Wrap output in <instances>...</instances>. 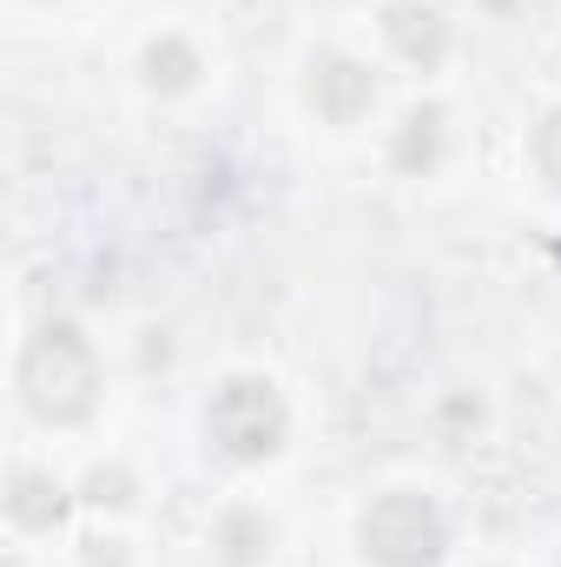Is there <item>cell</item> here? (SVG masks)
Segmentation results:
<instances>
[{
	"label": "cell",
	"mask_w": 561,
	"mask_h": 567,
	"mask_svg": "<svg viewBox=\"0 0 561 567\" xmlns=\"http://www.w3.org/2000/svg\"><path fill=\"white\" fill-rule=\"evenodd\" d=\"M20 390H27V403H33L47 423H73V416H86V410H93V350L80 343V330L47 323V330L27 343Z\"/></svg>",
	"instance_id": "cell-1"
},
{
	"label": "cell",
	"mask_w": 561,
	"mask_h": 567,
	"mask_svg": "<svg viewBox=\"0 0 561 567\" xmlns=\"http://www.w3.org/2000/svg\"><path fill=\"white\" fill-rule=\"evenodd\" d=\"M364 548L384 567H429L442 548V522L422 495H384L364 515Z\"/></svg>",
	"instance_id": "cell-2"
},
{
	"label": "cell",
	"mask_w": 561,
	"mask_h": 567,
	"mask_svg": "<svg viewBox=\"0 0 561 567\" xmlns=\"http://www.w3.org/2000/svg\"><path fill=\"white\" fill-rule=\"evenodd\" d=\"M212 435H218V449L238 455V462L272 455L278 435H284V403L272 396V383H225V390L212 396Z\"/></svg>",
	"instance_id": "cell-3"
},
{
	"label": "cell",
	"mask_w": 561,
	"mask_h": 567,
	"mask_svg": "<svg viewBox=\"0 0 561 567\" xmlns=\"http://www.w3.org/2000/svg\"><path fill=\"white\" fill-rule=\"evenodd\" d=\"M536 165L549 172V185H561V113L542 126V133H536Z\"/></svg>",
	"instance_id": "cell-4"
}]
</instances>
